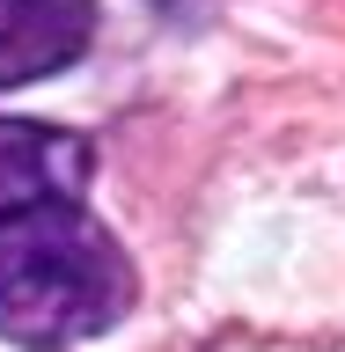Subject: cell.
Returning a JSON list of instances; mask_svg holds the SVG:
<instances>
[{
  "instance_id": "1",
  "label": "cell",
  "mask_w": 345,
  "mask_h": 352,
  "mask_svg": "<svg viewBox=\"0 0 345 352\" xmlns=\"http://www.w3.org/2000/svg\"><path fill=\"white\" fill-rule=\"evenodd\" d=\"M132 257L81 198H37L0 213V338L22 352H66L125 323Z\"/></svg>"
},
{
  "instance_id": "2",
  "label": "cell",
  "mask_w": 345,
  "mask_h": 352,
  "mask_svg": "<svg viewBox=\"0 0 345 352\" xmlns=\"http://www.w3.org/2000/svg\"><path fill=\"white\" fill-rule=\"evenodd\" d=\"M96 37V0H0V88L74 66Z\"/></svg>"
},
{
  "instance_id": "3",
  "label": "cell",
  "mask_w": 345,
  "mask_h": 352,
  "mask_svg": "<svg viewBox=\"0 0 345 352\" xmlns=\"http://www.w3.org/2000/svg\"><path fill=\"white\" fill-rule=\"evenodd\" d=\"M88 140L37 118H0V213L37 206V198H81L88 184Z\"/></svg>"
}]
</instances>
